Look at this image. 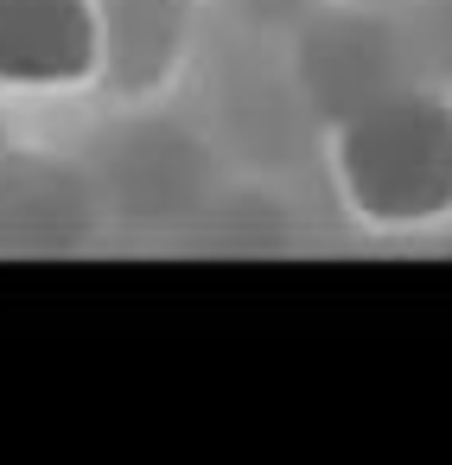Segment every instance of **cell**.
<instances>
[{
  "mask_svg": "<svg viewBox=\"0 0 452 465\" xmlns=\"http://www.w3.org/2000/svg\"><path fill=\"white\" fill-rule=\"evenodd\" d=\"M338 185L363 223L420 230L452 217V109L388 90L338 128Z\"/></svg>",
  "mask_w": 452,
  "mask_h": 465,
  "instance_id": "1",
  "label": "cell"
},
{
  "mask_svg": "<svg viewBox=\"0 0 452 465\" xmlns=\"http://www.w3.org/2000/svg\"><path fill=\"white\" fill-rule=\"evenodd\" d=\"M103 77L96 0H0V90H71Z\"/></svg>",
  "mask_w": 452,
  "mask_h": 465,
  "instance_id": "2",
  "label": "cell"
},
{
  "mask_svg": "<svg viewBox=\"0 0 452 465\" xmlns=\"http://www.w3.org/2000/svg\"><path fill=\"white\" fill-rule=\"evenodd\" d=\"M103 14V77L122 90H153L185 45V0H96Z\"/></svg>",
  "mask_w": 452,
  "mask_h": 465,
  "instance_id": "3",
  "label": "cell"
}]
</instances>
